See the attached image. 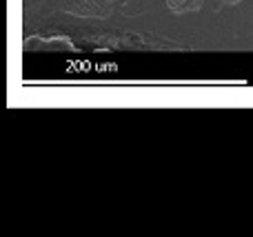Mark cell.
Listing matches in <instances>:
<instances>
[{
  "label": "cell",
  "instance_id": "1",
  "mask_svg": "<svg viewBox=\"0 0 253 237\" xmlns=\"http://www.w3.org/2000/svg\"><path fill=\"white\" fill-rule=\"evenodd\" d=\"M65 11L78 18H93V20H107L114 13V2L111 0H71Z\"/></svg>",
  "mask_w": 253,
  "mask_h": 237
},
{
  "label": "cell",
  "instance_id": "2",
  "mask_svg": "<svg viewBox=\"0 0 253 237\" xmlns=\"http://www.w3.org/2000/svg\"><path fill=\"white\" fill-rule=\"evenodd\" d=\"M207 0H165L167 9L175 16H184V13H198L205 7Z\"/></svg>",
  "mask_w": 253,
  "mask_h": 237
},
{
  "label": "cell",
  "instance_id": "3",
  "mask_svg": "<svg viewBox=\"0 0 253 237\" xmlns=\"http://www.w3.org/2000/svg\"><path fill=\"white\" fill-rule=\"evenodd\" d=\"M220 2H222V4H224V7H236V4L245 2V0H220Z\"/></svg>",
  "mask_w": 253,
  "mask_h": 237
}]
</instances>
